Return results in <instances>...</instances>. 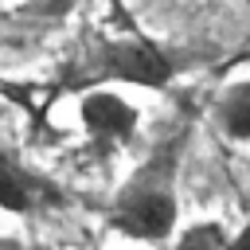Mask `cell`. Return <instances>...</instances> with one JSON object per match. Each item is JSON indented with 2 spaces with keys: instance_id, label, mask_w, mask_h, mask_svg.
Returning <instances> with one entry per match:
<instances>
[{
  "instance_id": "4",
  "label": "cell",
  "mask_w": 250,
  "mask_h": 250,
  "mask_svg": "<svg viewBox=\"0 0 250 250\" xmlns=\"http://www.w3.org/2000/svg\"><path fill=\"white\" fill-rule=\"evenodd\" d=\"M66 203H70V195L62 191L59 180L35 172L23 160L0 156V211L20 215V219H35V215L62 211Z\"/></svg>"
},
{
  "instance_id": "9",
  "label": "cell",
  "mask_w": 250,
  "mask_h": 250,
  "mask_svg": "<svg viewBox=\"0 0 250 250\" xmlns=\"http://www.w3.org/2000/svg\"><path fill=\"white\" fill-rule=\"evenodd\" d=\"M27 250H59V246H27Z\"/></svg>"
},
{
  "instance_id": "2",
  "label": "cell",
  "mask_w": 250,
  "mask_h": 250,
  "mask_svg": "<svg viewBox=\"0 0 250 250\" xmlns=\"http://www.w3.org/2000/svg\"><path fill=\"white\" fill-rule=\"evenodd\" d=\"M180 62L176 55L148 39L145 31H94L78 51L62 62L55 90L62 94H90V90H113V86H137V90H164L172 86Z\"/></svg>"
},
{
  "instance_id": "6",
  "label": "cell",
  "mask_w": 250,
  "mask_h": 250,
  "mask_svg": "<svg viewBox=\"0 0 250 250\" xmlns=\"http://www.w3.org/2000/svg\"><path fill=\"white\" fill-rule=\"evenodd\" d=\"M230 238H234V230L223 219H195L176 230L172 250H230Z\"/></svg>"
},
{
  "instance_id": "5",
  "label": "cell",
  "mask_w": 250,
  "mask_h": 250,
  "mask_svg": "<svg viewBox=\"0 0 250 250\" xmlns=\"http://www.w3.org/2000/svg\"><path fill=\"white\" fill-rule=\"evenodd\" d=\"M211 125L234 141V145H250V78H234L215 94L211 105Z\"/></svg>"
},
{
  "instance_id": "3",
  "label": "cell",
  "mask_w": 250,
  "mask_h": 250,
  "mask_svg": "<svg viewBox=\"0 0 250 250\" xmlns=\"http://www.w3.org/2000/svg\"><path fill=\"white\" fill-rule=\"evenodd\" d=\"M78 125L94 156H117L137 141L141 109L117 90H90L78 98Z\"/></svg>"
},
{
  "instance_id": "8",
  "label": "cell",
  "mask_w": 250,
  "mask_h": 250,
  "mask_svg": "<svg viewBox=\"0 0 250 250\" xmlns=\"http://www.w3.org/2000/svg\"><path fill=\"white\" fill-rule=\"evenodd\" d=\"M230 250H250V219L234 230V238H230Z\"/></svg>"
},
{
  "instance_id": "1",
  "label": "cell",
  "mask_w": 250,
  "mask_h": 250,
  "mask_svg": "<svg viewBox=\"0 0 250 250\" xmlns=\"http://www.w3.org/2000/svg\"><path fill=\"white\" fill-rule=\"evenodd\" d=\"M191 129L180 125L148 148V156L121 180L105 207V227L129 242L164 246L180 230V168Z\"/></svg>"
},
{
  "instance_id": "7",
  "label": "cell",
  "mask_w": 250,
  "mask_h": 250,
  "mask_svg": "<svg viewBox=\"0 0 250 250\" xmlns=\"http://www.w3.org/2000/svg\"><path fill=\"white\" fill-rule=\"evenodd\" d=\"M0 98L20 102L23 109H31V86H23V82H16V78H0Z\"/></svg>"
}]
</instances>
